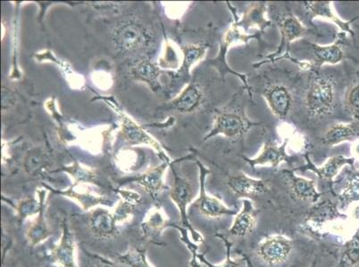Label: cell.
<instances>
[{"label": "cell", "mask_w": 359, "mask_h": 267, "mask_svg": "<svg viewBox=\"0 0 359 267\" xmlns=\"http://www.w3.org/2000/svg\"><path fill=\"white\" fill-rule=\"evenodd\" d=\"M119 261L130 267H151L147 260L146 250L138 247H133L128 252L120 256Z\"/></svg>", "instance_id": "23"}, {"label": "cell", "mask_w": 359, "mask_h": 267, "mask_svg": "<svg viewBox=\"0 0 359 267\" xmlns=\"http://www.w3.org/2000/svg\"><path fill=\"white\" fill-rule=\"evenodd\" d=\"M125 197L126 199L125 203H121L114 212L117 223L126 222L129 220L135 211V204L139 203L140 196L137 194H130L129 197Z\"/></svg>", "instance_id": "24"}, {"label": "cell", "mask_w": 359, "mask_h": 267, "mask_svg": "<svg viewBox=\"0 0 359 267\" xmlns=\"http://www.w3.org/2000/svg\"><path fill=\"white\" fill-rule=\"evenodd\" d=\"M352 159L344 156H334L328 159V161L321 168L316 169V173L323 179H332L338 174L342 166L351 164Z\"/></svg>", "instance_id": "21"}, {"label": "cell", "mask_w": 359, "mask_h": 267, "mask_svg": "<svg viewBox=\"0 0 359 267\" xmlns=\"http://www.w3.org/2000/svg\"><path fill=\"white\" fill-rule=\"evenodd\" d=\"M292 249V243L289 240L285 237L275 236L264 240L257 253L264 262L275 266L285 262Z\"/></svg>", "instance_id": "2"}, {"label": "cell", "mask_w": 359, "mask_h": 267, "mask_svg": "<svg viewBox=\"0 0 359 267\" xmlns=\"http://www.w3.org/2000/svg\"><path fill=\"white\" fill-rule=\"evenodd\" d=\"M164 169L165 166L152 169L148 173L137 179V181L143 185L150 194L155 195L161 191L163 187L162 177Z\"/></svg>", "instance_id": "19"}, {"label": "cell", "mask_w": 359, "mask_h": 267, "mask_svg": "<svg viewBox=\"0 0 359 267\" xmlns=\"http://www.w3.org/2000/svg\"><path fill=\"white\" fill-rule=\"evenodd\" d=\"M117 224L118 223L114 213H110L103 208H97L90 214L89 226L91 232L97 237L109 239L115 236L118 232Z\"/></svg>", "instance_id": "5"}, {"label": "cell", "mask_w": 359, "mask_h": 267, "mask_svg": "<svg viewBox=\"0 0 359 267\" xmlns=\"http://www.w3.org/2000/svg\"><path fill=\"white\" fill-rule=\"evenodd\" d=\"M257 217L253 210L252 205L249 201L244 203V208L241 212L235 218L233 227L230 233L233 236L244 237L249 236L253 232L256 227Z\"/></svg>", "instance_id": "10"}, {"label": "cell", "mask_w": 359, "mask_h": 267, "mask_svg": "<svg viewBox=\"0 0 359 267\" xmlns=\"http://www.w3.org/2000/svg\"><path fill=\"white\" fill-rule=\"evenodd\" d=\"M339 200L344 205L359 201V173L352 175L348 179L344 192L339 195Z\"/></svg>", "instance_id": "25"}, {"label": "cell", "mask_w": 359, "mask_h": 267, "mask_svg": "<svg viewBox=\"0 0 359 267\" xmlns=\"http://www.w3.org/2000/svg\"><path fill=\"white\" fill-rule=\"evenodd\" d=\"M126 134L128 135L129 138L135 140V141H139V140L142 139L145 136L144 134L140 131L136 126L130 123V125H128V128L126 129Z\"/></svg>", "instance_id": "33"}, {"label": "cell", "mask_w": 359, "mask_h": 267, "mask_svg": "<svg viewBox=\"0 0 359 267\" xmlns=\"http://www.w3.org/2000/svg\"><path fill=\"white\" fill-rule=\"evenodd\" d=\"M341 215L338 212L336 204L332 201L326 200L321 203L316 204L309 210L306 220L312 221L315 224H322L338 218Z\"/></svg>", "instance_id": "14"}, {"label": "cell", "mask_w": 359, "mask_h": 267, "mask_svg": "<svg viewBox=\"0 0 359 267\" xmlns=\"http://www.w3.org/2000/svg\"><path fill=\"white\" fill-rule=\"evenodd\" d=\"M201 90L195 85L188 87L174 103L176 110L181 113H190L198 106L201 101Z\"/></svg>", "instance_id": "16"}, {"label": "cell", "mask_w": 359, "mask_h": 267, "mask_svg": "<svg viewBox=\"0 0 359 267\" xmlns=\"http://www.w3.org/2000/svg\"><path fill=\"white\" fill-rule=\"evenodd\" d=\"M43 195V194H40V201H36L34 199L22 201L16 207L19 219L22 221L26 218L34 216V215H38L40 212Z\"/></svg>", "instance_id": "27"}, {"label": "cell", "mask_w": 359, "mask_h": 267, "mask_svg": "<svg viewBox=\"0 0 359 267\" xmlns=\"http://www.w3.org/2000/svg\"><path fill=\"white\" fill-rule=\"evenodd\" d=\"M314 52L316 59L320 64H337L342 59V51L339 44L329 45V47H319L315 45Z\"/></svg>", "instance_id": "22"}, {"label": "cell", "mask_w": 359, "mask_h": 267, "mask_svg": "<svg viewBox=\"0 0 359 267\" xmlns=\"http://www.w3.org/2000/svg\"><path fill=\"white\" fill-rule=\"evenodd\" d=\"M147 41L145 29L135 22H126L116 31L117 48L123 51H132L142 47Z\"/></svg>", "instance_id": "3"}, {"label": "cell", "mask_w": 359, "mask_h": 267, "mask_svg": "<svg viewBox=\"0 0 359 267\" xmlns=\"http://www.w3.org/2000/svg\"><path fill=\"white\" fill-rule=\"evenodd\" d=\"M60 194L65 195V196L74 198L75 200L79 201L84 210H89L90 208L95 207L99 204H107V201L102 197L94 196V195L89 194L77 193L73 189Z\"/></svg>", "instance_id": "26"}, {"label": "cell", "mask_w": 359, "mask_h": 267, "mask_svg": "<svg viewBox=\"0 0 359 267\" xmlns=\"http://www.w3.org/2000/svg\"><path fill=\"white\" fill-rule=\"evenodd\" d=\"M358 134V130L354 126L339 124V125L332 127L326 132L324 144L327 145H337L339 143L345 141V140L353 138Z\"/></svg>", "instance_id": "18"}, {"label": "cell", "mask_w": 359, "mask_h": 267, "mask_svg": "<svg viewBox=\"0 0 359 267\" xmlns=\"http://www.w3.org/2000/svg\"><path fill=\"white\" fill-rule=\"evenodd\" d=\"M227 184L235 194L243 196H257L266 192L267 189L263 181L255 180L243 174L231 177Z\"/></svg>", "instance_id": "9"}, {"label": "cell", "mask_w": 359, "mask_h": 267, "mask_svg": "<svg viewBox=\"0 0 359 267\" xmlns=\"http://www.w3.org/2000/svg\"><path fill=\"white\" fill-rule=\"evenodd\" d=\"M47 159L45 155L42 154H32L28 156L25 161V169L29 174L34 175L40 173V172L46 167Z\"/></svg>", "instance_id": "29"}, {"label": "cell", "mask_w": 359, "mask_h": 267, "mask_svg": "<svg viewBox=\"0 0 359 267\" xmlns=\"http://www.w3.org/2000/svg\"><path fill=\"white\" fill-rule=\"evenodd\" d=\"M359 264V229L351 240L345 244L341 267H351Z\"/></svg>", "instance_id": "20"}, {"label": "cell", "mask_w": 359, "mask_h": 267, "mask_svg": "<svg viewBox=\"0 0 359 267\" xmlns=\"http://www.w3.org/2000/svg\"><path fill=\"white\" fill-rule=\"evenodd\" d=\"M171 197L172 200L177 205L180 212H181L182 224L190 227L187 213H186V208H187V205L191 203V199L194 197V191H192L191 184L177 174H175V185L174 188H172Z\"/></svg>", "instance_id": "8"}, {"label": "cell", "mask_w": 359, "mask_h": 267, "mask_svg": "<svg viewBox=\"0 0 359 267\" xmlns=\"http://www.w3.org/2000/svg\"><path fill=\"white\" fill-rule=\"evenodd\" d=\"M74 236L67 221L62 223V236L60 243L51 252L52 259L61 267H77L74 259Z\"/></svg>", "instance_id": "4"}, {"label": "cell", "mask_w": 359, "mask_h": 267, "mask_svg": "<svg viewBox=\"0 0 359 267\" xmlns=\"http://www.w3.org/2000/svg\"><path fill=\"white\" fill-rule=\"evenodd\" d=\"M282 31L286 40L292 41L302 34L303 27L294 16L288 15L282 22Z\"/></svg>", "instance_id": "28"}, {"label": "cell", "mask_w": 359, "mask_h": 267, "mask_svg": "<svg viewBox=\"0 0 359 267\" xmlns=\"http://www.w3.org/2000/svg\"><path fill=\"white\" fill-rule=\"evenodd\" d=\"M205 50V47H194V45L184 48V63L182 68L184 69H189L191 65L203 57Z\"/></svg>", "instance_id": "31"}, {"label": "cell", "mask_w": 359, "mask_h": 267, "mask_svg": "<svg viewBox=\"0 0 359 267\" xmlns=\"http://www.w3.org/2000/svg\"><path fill=\"white\" fill-rule=\"evenodd\" d=\"M237 264L234 263L233 261H231V260L228 259L225 264H224L222 266H212V267H237Z\"/></svg>", "instance_id": "35"}, {"label": "cell", "mask_w": 359, "mask_h": 267, "mask_svg": "<svg viewBox=\"0 0 359 267\" xmlns=\"http://www.w3.org/2000/svg\"><path fill=\"white\" fill-rule=\"evenodd\" d=\"M197 206L200 208L201 214L208 217H221L226 215H235L236 212L229 210L222 204L217 199L208 196L204 190H201V197L197 201Z\"/></svg>", "instance_id": "13"}, {"label": "cell", "mask_w": 359, "mask_h": 267, "mask_svg": "<svg viewBox=\"0 0 359 267\" xmlns=\"http://www.w3.org/2000/svg\"><path fill=\"white\" fill-rule=\"evenodd\" d=\"M166 226L168 221L159 210L153 211L142 224L143 233L150 240H156Z\"/></svg>", "instance_id": "17"}, {"label": "cell", "mask_w": 359, "mask_h": 267, "mask_svg": "<svg viewBox=\"0 0 359 267\" xmlns=\"http://www.w3.org/2000/svg\"><path fill=\"white\" fill-rule=\"evenodd\" d=\"M44 195L42 197L41 208L34 222L27 231V239L32 247L43 243L51 236L50 228L45 219Z\"/></svg>", "instance_id": "12"}, {"label": "cell", "mask_w": 359, "mask_h": 267, "mask_svg": "<svg viewBox=\"0 0 359 267\" xmlns=\"http://www.w3.org/2000/svg\"><path fill=\"white\" fill-rule=\"evenodd\" d=\"M285 146L286 144L283 145L282 147H278V146L269 143L264 146L262 154L257 159L250 161V164L252 166L270 164L273 167H277L280 162H282L286 158Z\"/></svg>", "instance_id": "15"}, {"label": "cell", "mask_w": 359, "mask_h": 267, "mask_svg": "<svg viewBox=\"0 0 359 267\" xmlns=\"http://www.w3.org/2000/svg\"><path fill=\"white\" fill-rule=\"evenodd\" d=\"M346 104L351 115L355 119L359 120V83L349 90L346 99Z\"/></svg>", "instance_id": "30"}, {"label": "cell", "mask_w": 359, "mask_h": 267, "mask_svg": "<svg viewBox=\"0 0 359 267\" xmlns=\"http://www.w3.org/2000/svg\"><path fill=\"white\" fill-rule=\"evenodd\" d=\"M286 175L288 177L292 194L296 198L302 201H311V203L318 201L321 194L316 192L314 181L296 177L292 173H287Z\"/></svg>", "instance_id": "11"}, {"label": "cell", "mask_w": 359, "mask_h": 267, "mask_svg": "<svg viewBox=\"0 0 359 267\" xmlns=\"http://www.w3.org/2000/svg\"><path fill=\"white\" fill-rule=\"evenodd\" d=\"M245 130H246V124L241 116L236 113H224L215 117L214 129L208 138L218 134H223L228 138H239L243 135Z\"/></svg>", "instance_id": "6"}, {"label": "cell", "mask_w": 359, "mask_h": 267, "mask_svg": "<svg viewBox=\"0 0 359 267\" xmlns=\"http://www.w3.org/2000/svg\"><path fill=\"white\" fill-rule=\"evenodd\" d=\"M100 261H101V264L97 267H115V266H114L112 263H110L109 261H107V260L100 259Z\"/></svg>", "instance_id": "34"}, {"label": "cell", "mask_w": 359, "mask_h": 267, "mask_svg": "<svg viewBox=\"0 0 359 267\" xmlns=\"http://www.w3.org/2000/svg\"><path fill=\"white\" fill-rule=\"evenodd\" d=\"M136 75L143 80L153 81L156 77V69L149 63H142L136 67Z\"/></svg>", "instance_id": "32"}, {"label": "cell", "mask_w": 359, "mask_h": 267, "mask_svg": "<svg viewBox=\"0 0 359 267\" xmlns=\"http://www.w3.org/2000/svg\"><path fill=\"white\" fill-rule=\"evenodd\" d=\"M306 106L312 116L331 113L335 106L334 89L332 81L326 78H316L306 96Z\"/></svg>", "instance_id": "1"}, {"label": "cell", "mask_w": 359, "mask_h": 267, "mask_svg": "<svg viewBox=\"0 0 359 267\" xmlns=\"http://www.w3.org/2000/svg\"><path fill=\"white\" fill-rule=\"evenodd\" d=\"M353 152H354V154H355V157L359 159V141L355 143V144L354 145V146H353Z\"/></svg>", "instance_id": "36"}, {"label": "cell", "mask_w": 359, "mask_h": 267, "mask_svg": "<svg viewBox=\"0 0 359 267\" xmlns=\"http://www.w3.org/2000/svg\"><path fill=\"white\" fill-rule=\"evenodd\" d=\"M264 96L271 109L280 119H285L292 106V97L285 87L273 86L266 89Z\"/></svg>", "instance_id": "7"}]
</instances>
